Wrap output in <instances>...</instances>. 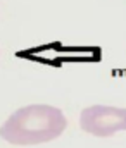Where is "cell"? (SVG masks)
<instances>
[{"label":"cell","mask_w":126,"mask_h":148,"mask_svg":"<svg viewBox=\"0 0 126 148\" xmlns=\"http://www.w3.org/2000/svg\"><path fill=\"white\" fill-rule=\"evenodd\" d=\"M80 127L98 138H109L126 131V109L112 105H92L80 114Z\"/></svg>","instance_id":"cell-2"},{"label":"cell","mask_w":126,"mask_h":148,"mask_svg":"<svg viewBox=\"0 0 126 148\" xmlns=\"http://www.w3.org/2000/svg\"><path fill=\"white\" fill-rule=\"evenodd\" d=\"M67 127L64 112L57 107L33 103L12 112L0 126V138L16 147H31L59 138Z\"/></svg>","instance_id":"cell-1"}]
</instances>
